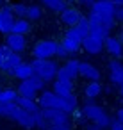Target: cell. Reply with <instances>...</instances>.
<instances>
[{"mask_svg": "<svg viewBox=\"0 0 123 130\" xmlns=\"http://www.w3.org/2000/svg\"><path fill=\"white\" fill-rule=\"evenodd\" d=\"M118 93H119V96H123V84L118 86Z\"/></svg>", "mask_w": 123, "mask_h": 130, "instance_id": "37", "label": "cell"}, {"mask_svg": "<svg viewBox=\"0 0 123 130\" xmlns=\"http://www.w3.org/2000/svg\"><path fill=\"white\" fill-rule=\"evenodd\" d=\"M11 54H13V52H11L6 45H0V70L4 68V64L7 62V59H9Z\"/></svg>", "mask_w": 123, "mask_h": 130, "instance_id": "29", "label": "cell"}, {"mask_svg": "<svg viewBox=\"0 0 123 130\" xmlns=\"http://www.w3.org/2000/svg\"><path fill=\"white\" fill-rule=\"evenodd\" d=\"M75 29L79 30V34H80L82 38H86V36L89 34V22H87V16H82V18L79 20V23L75 25Z\"/></svg>", "mask_w": 123, "mask_h": 130, "instance_id": "28", "label": "cell"}, {"mask_svg": "<svg viewBox=\"0 0 123 130\" xmlns=\"http://www.w3.org/2000/svg\"><path fill=\"white\" fill-rule=\"evenodd\" d=\"M114 20L123 23V6H116L114 7Z\"/></svg>", "mask_w": 123, "mask_h": 130, "instance_id": "31", "label": "cell"}, {"mask_svg": "<svg viewBox=\"0 0 123 130\" xmlns=\"http://www.w3.org/2000/svg\"><path fill=\"white\" fill-rule=\"evenodd\" d=\"M79 77H82V78H86V80H89V82H98L100 77H102V73H100V70H98L95 64H91V62H82V61H80V64H79Z\"/></svg>", "mask_w": 123, "mask_h": 130, "instance_id": "12", "label": "cell"}, {"mask_svg": "<svg viewBox=\"0 0 123 130\" xmlns=\"http://www.w3.org/2000/svg\"><path fill=\"white\" fill-rule=\"evenodd\" d=\"M84 130H100V128H98L95 123H86V125H84Z\"/></svg>", "mask_w": 123, "mask_h": 130, "instance_id": "35", "label": "cell"}, {"mask_svg": "<svg viewBox=\"0 0 123 130\" xmlns=\"http://www.w3.org/2000/svg\"><path fill=\"white\" fill-rule=\"evenodd\" d=\"M82 45V36L79 34V30L75 27H68V30L64 32V38L61 41V46L68 52V55H73L80 50Z\"/></svg>", "mask_w": 123, "mask_h": 130, "instance_id": "8", "label": "cell"}, {"mask_svg": "<svg viewBox=\"0 0 123 130\" xmlns=\"http://www.w3.org/2000/svg\"><path fill=\"white\" fill-rule=\"evenodd\" d=\"M14 103L20 107V109H23V110H27L29 114H36L38 110H39V105H38V102L36 100H30V98H23V96H16V100H14Z\"/></svg>", "mask_w": 123, "mask_h": 130, "instance_id": "20", "label": "cell"}, {"mask_svg": "<svg viewBox=\"0 0 123 130\" xmlns=\"http://www.w3.org/2000/svg\"><path fill=\"white\" fill-rule=\"evenodd\" d=\"M0 116L14 121V123L20 125L22 128H27V130L34 128V116L29 114L27 110L20 109L14 102H13V103H0Z\"/></svg>", "mask_w": 123, "mask_h": 130, "instance_id": "4", "label": "cell"}, {"mask_svg": "<svg viewBox=\"0 0 123 130\" xmlns=\"http://www.w3.org/2000/svg\"><path fill=\"white\" fill-rule=\"evenodd\" d=\"M20 62H22V55H20V54H14V52H13V54L9 55L7 62L4 64V68L0 70V71H4V73H7V75H13L14 68H16V66L20 64Z\"/></svg>", "mask_w": 123, "mask_h": 130, "instance_id": "23", "label": "cell"}, {"mask_svg": "<svg viewBox=\"0 0 123 130\" xmlns=\"http://www.w3.org/2000/svg\"><path fill=\"white\" fill-rule=\"evenodd\" d=\"M61 14V22L66 25V27H75L77 23H79V20L84 16L82 13H80V9H77V7H66L63 13H59Z\"/></svg>", "mask_w": 123, "mask_h": 130, "instance_id": "14", "label": "cell"}, {"mask_svg": "<svg viewBox=\"0 0 123 130\" xmlns=\"http://www.w3.org/2000/svg\"><path fill=\"white\" fill-rule=\"evenodd\" d=\"M39 2H41L47 9H50V11H54V13H63V11L68 7V2H66V0H39Z\"/></svg>", "mask_w": 123, "mask_h": 130, "instance_id": "22", "label": "cell"}, {"mask_svg": "<svg viewBox=\"0 0 123 130\" xmlns=\"http://www.w3.org/2000/svg\"><path fill=\"white\" fill-rule=\"evenodd\" d=\"M114 6H123V0H111Z\"/></svg>", "mask_w": 123, "mask_h": 130, "instance_id": "36", "label": "cell"}, {"mask_svg": "<svg viewBox=\"0 0 123 130\" xmlns=\"http://www.w3.org/2000/svg\"><path fill=\"white\" fill-rule=\"evenodd\" d=\"M109 82L112 86L123 84V62L119 59H112L109 62Z\"/></svg>", "mask_w": 123, "mask_h": 130, "instance_id": "13", "label": "cell"}, {"mask_svg": "<svg viewBox=\"0 0 123 130\" xmlns=\"http://www.w3.org/2000/svg\"><path fill=\"white\" fill-rule=\"evenodd\" d=\"M107 130H123V125H121V123L114 118V119H111V123H109Z\"/></svg>", "mask_w": 123, "mask_h": 130, "instance_id": "32", "label": "cell"}, {"mask_svg": "<svg viewBox=\"0 0 123 130\" xmlns=\"http://www.w3.org/2000/svg\"><path fill=\"white\" fill-rule=\"evenodd\" d=\"M102 91H103V86L100 82H87V86L84 87V96L86 100H95L102 94Z\"/></svg>", "mask_w": 123, "mask_h": 130, "instance_id": "21", "label": "cell"}, {"mask_svg": "<svg viewBox=\"0 0 123 130\" xmlns=\"http://www.w3.org/2000/svg\"><path fill=\"white\" fill-rule=\"evenodd\" d=\"M119 39H121V43H123V34H121V36H119Z\"/></svg>", "mask_w": 123, "mask_h": 130, "instance_id": "38", "label": "cell"}, {"mask_svg": "<svg viewBox=\"0 0 123 130\" xmlns=\"http://www.w3.org/2000/svg\"><path fill=\"white\" fill-rule=\"evenodd\" d=\"M13 22H14V14L11 11V6H2V9H0V32L9 34Z\"/></svg>", "mask_w": 123, "mask_h": 130, "instance_id": "15", "label": "cell"}, {"mask_svg": "<svg viewBox=\"0 0 123 130\" xmlns=\"http://www.w3.org/2000/svg\"><path fill=\"white\" fill-rule=\"evenodd\" d=\"M34 75V70H32V66H30V62H20L16 68H14V71H13V75L11 77H14V78H18V80H27V78H30Z\"/></svg>", "mask_w": 123, "mask_h": 130, "instance_id": "18", "label": "cell"}, {"mask_svg": "<svg viewBox=\"0 0 123 130\" xmlns=\"http://www.w3.org/2000/svg\"><path fill=\"white\" fill-rule=\"evenodd\" d=\"M116 119H118V121H119V123L123 125V107L116 110Z\"/></svg>", "mask_w": 123, "mask_h": 130, "instance_id": "34", "label": "cell"}, {"mask_svg": "<svg viewBox=\"0 0 123 130\" xmlns=\"http://www.w3.org/2000/svg\"><path fill=\"white\" fill-rule=\"evenodd\" d=\"M34 116V128L39 130H71V116L59 109H39Z\"/></svg>", "mask_w": 123, "mask_h": 130, "instance_id": "1", "label": "cell"}, {"mask_svg": "<svg viewBox=\"0 0 123 130\" xmlns=\"http://www.w3.org/2000/svg\"><path fill=\"white\" fill-rule=\"evenodd\" d=\"M55 48H57L55 41L41 39L32 46V55H34V59H54L55 57Z\"/></svg>", "mask_w": 123, "mask_h": 130, "instance_id": "9", "label": "cell"}, {"mask_svg": "<svg viewBox=\"0 0 123 130\" xmlns=\"http://www.w3.org/2000/svg\"><path fill=\"white\" fill-rule=\"evenodd\" d=\"M6 46H7L11 52H14V54H22V52L27 48V39H25V36H22V34H13V32H9V34H6Z\"/></svg>", "mask_w": 123, "mask_h": 130, "instance_id": "10", "label": "cell"}, {"mask_svg": "<svg viewBox=\"0 0 123 130\" xmlns=\"http://www.w3.org/2000/svg\"><path fill=\"white\" fill-rule=\"evenodd\" d=\"M80 48L86 52V54H89V55H96V54H100L102 52V48H103V43L102 41H98V39H95L93 36H86V38H82V45H80Z\"/></svg>", "mask_w": 123, "mask_h": 130, "instance_id": "16", "label": "cell"}, {"mask_svg": "<svg viewBox=\"0 0 123 130\" xmlns=\"http://www.w3.org/2000/svg\"><path fill=\"white\" fill-rule=\"evenodd\" d=\"M36 102H38L39 109H59L66 114H71L79 107V100H77L75 94H70V96L63 98V96H57L54 91H48V89L39 91Z\"/></svg>", "mask_w": 123, "mask_h": 130, "instance_id": "3", "label": "cell"}, {"mask_svg": "<svg viewBox=\"0 0 123 130\" xmlns=\"http://www.w3.org/2000/svg\"><path fill=\"white\" fill-rule=\"evenodd\" d=\"M114 4L111 0H95V4L89 7V16H87V22H89V30L93 29H102V30H107L111 32L116 25V20H114Z\"/></svg>", "mask_w": 123, "mask_h": 130, "instance_id": "2", "label": "cell"}, {"mask_svg": "<svg viewBox=\"0 0 123 130\" xmlns=\"http://www.w3.org/2000/svg\"><path fill=\"white\" fill-rule=\"evenodd\" d=\"M41 14H43V9H41L38 4H30V6H27V14H25V18H27V20H30V22L39 20V18H41Z\"/></svg>", "mask_w": 123, "mask_h": 130, "instance_id": "26", "label": "cell"}, {"mask_svg": "<svg viewBox=\"0 0 123 130\" xmlns=\"http://www.w3.org/2000/svg\"><path fill=\"white\" fill-rule=\"evenodd\" d=\"M16 96H18L16 89H11V87L0 89V103H13L16 100Z\"/></svg>", "mask_w": 123, "mask_h": 130, "instance_id": "25", "label": "cell"}, {"mask_svg": "<svg viewBox=\"0 0 123 130\" xmlns=\"http://www.w3.org/2000/svg\"><path fill=\"white\" fill-rule=\"evenodd\" d=\"M30 66L34 70V75L39 77L41 80H45V84L52 82L59 70V62L54 59H34V61H30Z\"/></svg>", "mask_w": 123, "mask_h": 130, "instance_id": "6", "label": "cell"}, {"mask_svg": "<svg viewBox=\"0 0 123 130\" xmlns=\"http://www.w3.org/2000/svg\"><path fill=\"white\" fill-rule=\"evenodd\" d=\"M103 48L105 52L112 57V59H121L123 57V43L119 38L116 36H109L105 41H103Z\"/></svg>", "mask_w": 123, "mask_h": 130, "instance_id": "11", "label": "cell"}, {"mask_svg": "<svg viewBox=\"0 0 123 130\" xmlns=\"http://www.w3.org/2000/svg\"><path fill=\"white\" fill-rule=\"evenodd\" d=\"M79 64H80V61H77V59H68V61L64 62V66H63V70L68 73V77H70L71 80H75V78L79 77Z\"/></svg>", "mask_w": 123, "mask_h": 130, "instance_id": "24", "label": "cell"}, {"mask_svg": "<svg viewBox=\"0 0 123 130\" xmlns=\"http://www.w3.org/2000/svg\"><path fill=\"white\" fill-rule=\"evenodd\" d=\"M79 4L84 6V7H91V6L95 4V0H79Z\"/></svg>", "mask_w": 123, "mask_h": 130, "instance_id": "33", "label": "cell"}, {"mask_svg": "<svg viewBox=\"0 0 123 130\" xmlns=\"http://www.w3.org/2000/svg\"><path fill=\"white\" fill-rule=\"evenodd\" d=\"M66 2H68V0H66Z\"/></svg>", "mask_w": 123, "mask_h": 130, "instance_id": "40", "label": "cell"}, {"mask_svg": "<svg viewBox=\"0 0 123 130\" xmlns=\"http://www.w3.org/2000/svg\"><path fill=\"white\" fill-rule=\"evenodd\" d=\"M11 11H13L14 18H25V14H27V4H23V2H16V4L11 6Z\"/></svg>", "mask_w": 123, "mask_h": 130, "instance_id": "27", "label": "cell"}, {"mask_svg": "<svg viewBox=\"0 0 123 130\" xmlns=\"http://www.w3.org/2000/svg\"><path fill=\"white\" fill-rule=\"evenodd\" d=\"M0 89H2V87H0Z\"/></svg>", "mask_w": 123, "mask_h": 130, "instance_id": "39", "label": "cell"}, {"mask_svg": "<svg viewBox=\"0 0 123 130\" xmlns=\"http://www.w3.org/2000/svg\"><path fill=\"white\" fill-rule=\"evenodd\" d=\"M55 57H59V59H68L70 55H68V52L61 46V43H57V48H55Z\"/></svg>", "mask_w": 123, "mask_h": 130, "instance_id": "30", "label": "cell"}, {"mask_svg": "<svg viewBox=\"0 0 123 130\" xmlns=\"http://www.w3.org/2000/svg\"><path fill=\"white\" fill-rule=\"evenodd\" d=\"M80 112L84 114L86 121L95 123L100 130H105V128L109 126V123H111V116L107 114V110H105L102 105L95 103L93 100H87V102L84 103V107L80 109Z\"/></svg>", "mask_w": 123, "mask_h": 130, "instance_id": "5", "label": "cell"}, {"mask_svg": "<svg viewBox=\"0 0 123 130\" xmlns=\"http://www.w3.org/2000/svg\"><path fill=\"white\" fill-rule=\"evenodd\" d=\"M30 29H32V23L27 18H14V22L11 25V32L13 34H22V36L30 32Z\"/></svg>", "mask_w": 123, "mask_h": 130, "instance_id": "19", "label": "cell"}, {"mask_svg": "<svg viewBox=\"0 0 123 130\" xmlns=\"http://www.w3.org/2000/svg\"><path fill=\"white\" fill-rule=\"evenodd\" d=\"M43 89H45V80H41L39 77L32 75L27 80H20V84L16 87V93H18V96L36 100L38 94H39V91H43Z\"/></svg>", "mask_w": 123, "mask_h": 130, "instance_id": "7", "label": "cell"}, {"mask_svg": "<svg viewBox=\"0 0 123 130\" xmlns=\"http://www.w3.org/2000/svg\"><path fill=\"white\" fill-rule=\"evenodd\" d=\"M52 91H54L57 96L66 98V96L73 94V82H71V80H59V78H54Z\"/></svg>", "mask_w": 123, "mask_h": 130, "instance_id": "17", "label": "cell"}]
</instances>
